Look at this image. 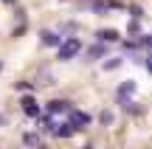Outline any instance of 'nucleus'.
Returning <instances> with one entry per match:
<instances>
[{"mask_svg":"<svg viewBox=\"0 0 152 149\" xmlns=\"http://www.w3.org/2000/svg\"><path fill=\"white\" fill-rule=\"evenodd\" d=\"M79 48H82L79 39H65V42L59 45V59H73V56L79 54Z\"/></svg>","mask_w":152,"mask_h":149,"instance_id":"obj_1","label":"nucleus"},{"mask_svg":"<svg viewBox=\"0 0 152 149\" xmlns=\"http://www.w3.org/2000/svg\"><path fill=\"white\" fill-rule=\"evenodd\" d=\"M68 121H71L76 129H85L87 124H90V116H87V113H82V110H71V113H68Z\"/></svg>","mask_w":152,"mask_h":149,"instance_id":"obj_2","label":"nucleus"},{"mask_svg":"<svg viewBox=\"0 0 152 149\" xmlns=\"http://www.w3.org/2000/svg\"><path fill=\"white\" fill-rule=\"evenodd\" d=\"M73 132H76V127H73L71 121H65V124H59V127L54 129V135H56V138H71Z\"/></svg>","mask_w":152,"mask_h":149,"instance_id":"obj_3","label":"nucleus"},{"mask_svg":"<svg viewBox=\"0 0 152 149\" xmlns=\"http://www.w3.org/2000/svg\"><path fill=\"white\" fill-rule=\"evenodd\" d=\"M71 101H51L48 104V113H71Z\"/></svg>","mask_w":152,"mask_h":149,"instance_id":"obj_4","label":"nucleus"},{"mask_svg":"<svg viewBox=\"0 0 152 149\" xmlns=\"http://www.w3.org/2000/svg\"><path fill=\"white\" fill-rule=\"evenodd\" d=\"M42 45H62V37L54 31H42Z\"/></svg>","mask_w":152,"mask_h":149,"instance_id":"obj_5","label":"nucleus"},{"mask_svg":"<svg viewBox=\"0 0 152 149\" xmlns=\"http://www.w3.org/2000/svg\"><path fill=\"white\" fill-rule=\"evenodd\" d=\"M127 93H130V96L135 93V84H132V82H127V84H121V87H118V96H121V99H124Z\"/></svg>","mask_w":152,"mask_h":149,"instance_id":"obj_6","label":"nucleus"},{"mask_svg":"<svg viewBox=\"0 0 152 149\" xmlns=\"http://www.w3.org/2000/svg\"><path fill=\"white\" fill-rule=\"evenodd\" d=\"M99 39H102V42H115L118 34H115V31H102V34H99Z\"/></svg>","mask_w":152,"mask_h":149,"instance_id":"obj_7","label":"nucleus"},{"mask_svg":"<svg viewBox=\"0 0 152 149\" xmlns=\"http://www.w3.org/2000/svg\"><path fill=\"white\" fill-rule=\"evenodd\" d=\"M23 104H26V113H28V116H39V107L34 104L31 99H26V101H23Z\"/></svg>","mask_w":152,"mask_h":149,"instance_id":"obj_8","label":"nucleus"},{"mask_svg":"<svg viewBox=\"0 0 152 149\" xmlns=\"http://www.w3.org/2000/svg\"><path fill=\"white\" fill-rule=\"evenodd\" d=\"M102 124H113V113L104 110V113H102Z\"/></svg>","mask_w":152,"mask_h":149,"instance_id":"obj_9","label":"nucleus"},{"mask_svg":"<svg viewBox=\"0 0 152 149\" xmlns=\"http://www.w3.org/2000/svg\"><path fill=\"white\" fill-rule=\"evenodd\" d=\"M121 65V59H110V62H104V68H110V71H113V68H118Z\"/></svg>","mask_w":152,"mask_h":149,"instance_id":"obj_10","label":"nucleus"},{"mask_svg":"<svg viewBox=\"0 0 152 149\" xmlns=\"http://www.w3.org/2000/svg\"><path fill=\"white\" fill-rule=\"evenodd\" d=\"M147 71L152 73V56H149V59H147Z\"/></svg>","mask_w":152,"mask_h":149,"instance_id":"obj_11","label":"nucleus"},{"mask_svg":"<svg viewBox=\"0 0 152 149\" xmlns=\"http://www.w3.org/2000/svg\"><path fill=\"white\" fill-rule=\"evenodd\" d=\"M0 68H3V65H0Z\"/></svg>","mask_w":152,"mask_h":149,"instance_id":"obj_12","label":"nucleus"}]
</instances>
